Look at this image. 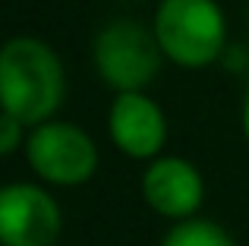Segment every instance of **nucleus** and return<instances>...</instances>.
<instances>
[{"label":"nucleus","instance_id":"6e6552de","mask_svg":"<svg viewBox=\"0 0 249 246\" xmlns=\"http://www.w3.org/2000/svg\"><path fill=\"white\" fill-rule=\"evenodd\" d=\"M161 246H233V240L227 237L224 228H218L214 221L205 218H186V221H177L167 230L164 243Z\"/></svg>","mask_w":249,"mask_h":246},{"label":"nucleus","instance_id":"f257e3e1","mask_svg":"<svg viewBox=\"0 0 249 246\" xmlns=\"http://www.w3.org/2000/svg\"><path fill=\"white\" fill-rule=\"evenodd\" d=\"M60 57L38 38H10L0 48V111L13 114L25 126L54 117L63 101Z\"/></svg>","mask_w":249,"mask_h":246},{"label":"nucleus","instance_id":"39448f33","mask_svg":"<svg viewBox=\"0 0 249 246\" xmlns=\"http://www.w3.org/2000/svg\"><path fill=\"white\" fill-rule=\"evenodd\" d=\"M63 228L60 205L35 183L0 186V246H54Z\"/></svg>","mask_w":249,"mask_h":246},{"label":"nucleus","instance_id":"1a4fd4ad","mask_svg":"<svg viewBox=\"0 0 249 246\" xmlns=\"http://www.w3.org/2000/svg\"><path fill=\"white\" fill-rule=\"evenodd\" d=\"M22 139H25V123L16 120L13 114L0 111V158H3V155H13L22 145Z\"/></svg>","mask_w":249,"mask_h":246},{"label":"nucleus","instance_id":"7ed1b4c3","mask_svg":"<svg viewBox=\"0 0 249 246\" xmlns=\"http://www.w3.org/2000/svg\"><path fill=\"white\" fill-rule=\"evenodd\" d=\"M161 54L155 32L133 19H117L95 38V67L117 92H142L158 76Z\"/></svg>","mask_w":249,"mask_h":246},{"label":"nucleus","instance_id":"0eeeda50","mask_svg":"<svg viewBox=\"0 0 249 246\" xmlns=\"http://www.w3.org/2000/svg\"><path fill=\"white\" fill-rule=\"evenodd\" d=\"M142 196L158 215L186 221L202 205L205 186L189 161L183 158H155L142 177Z\"/></svg>","mask_w":249,"mask_h":246},{"label":"nucleus","instance_id":"f03ea898","mask_svg":"<svg viewBox=\"0 0 249 246\" xmlns=\"http://www.w3.org/2000/svg\"><path fill=\"white\" fill-rule=\"evenodd\" d=\"M155 38L180 67H205L224 51V16L214 0H161Z\"/></svg>","mask_w":249,"mask_h":246},{"label":"nucleus","instance_id":"20e7f679","mask_svg":"<svg viewBox=\"0 0 249 246\" xmlns=\"http://www.w3.org/2000/svg\"><path fill=\"white\" fill-rule=\"evenodd\" d=\"M32 171L54 186H79L98 171V148L73 123H38L25 139Z\"/></svg>","mask_w":249,"mask_h":246},{"label":"nucleus","instance_id":"9d476101","mask_svg":"<svg viewBox=\"0 0 249 246\" xmlns=\"http://www.w3.org/2000/svg\"><path fill=\"white\" fill-rule=\"evenodd\" d=\"M246 136H249V105H246Z\"/></svg>","mask_w":249,"mask_h":246},{"label":"nucleus","instance_id":"423d86ee","mask_svg":"<svg viewBox=\"0 0 249 246\" xmlns=\"http://www.w3.org/2000/svg\"><path fill=\"white\" fill-rule=\"evenodd\" d=\"M110 139L129 158H155L164 148L167 123L161 107L142 92H120L110 105Z\"/></svg>","mask_w":249,"mask_h":246}]
</instances>
